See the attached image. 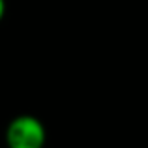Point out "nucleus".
<instances>
[{
	"label": "nucleus",
	"mask_w": 148,
	"mask_h": 148,
	"mask_svg": "<svg viewBox=\"0 0 148 148\" xmlns=\"http://www.w3.org/2000/svg\"><path fill=\"white\" fill-rule=\"evenodd\" d=\"M47 131L40 118L32 114H19L6 127L8 148H45Z\"/></svg>",
	"instance_id": "f257e3e1"
},
{
	"label": "nucleus",
	"mask_w": 148,
	"mask_h": 148,
	"mask_svg": "<svg viewBox=\"0 0 148 148\" xmlns=\"http://www.w3.org/2000/svg\"><path fill=\"white\" fill-rule=\"evenodd\" d=\"M4 15H6V0H0V23H2Z\"/></svg>",
	"instance_id": "f03ea898"
}]
</instances>
